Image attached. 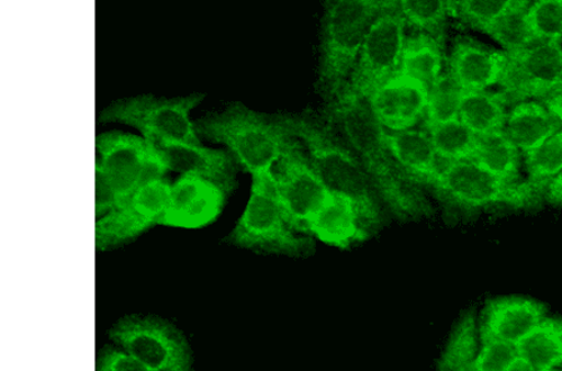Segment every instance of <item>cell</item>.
Returning <instances> with one entry per match:
<instances>
[{
    "mask_svg": "<svg viewBox=\"0 0 562 371\" xmlns=\"http://www.w3.org/2000/svg\"><path fill=\"white\" fill-rule=\"evenodd\" d=\"M323 114L358 154L392 218L401 222L430 218L434 214L430 199L390 151L386 131L367 99L334 103L326 106Z\"/></svg>",
    "mask_w": 562,
    "mask_h": 371,
    "instance_id": "6da1fadb",
    "label": "cell"
},
{
    "mask_svg": "<svg viewBox=\"0 0 562 371\" xmlns=\"http://www.w3.org/2000/svg\"><path fill=\"white\" fill-rule=\"evenodd\" d=\"M281 122L301 143L316 173L330 192L347 195L359 207L371 233L392 218L371 182L358 154L323 113L279 114Z\"/></svg>",
    "mask_w": 562,
    "mask_h": 371,
    "instance_id": "7a4b0ae2",
    "label": "cell"
},
{
    "mask_svg": "<svg viewBox=\"0 0 562 371\" xmlns=\"http://www.w3.org/2000/svg\"><path fill=\"white\" fill-rule=\"evenodd\" d=\"M392 5L386 0H324L316 92L326 106L340 98L371 26Z\"/></svg>",
    "mask_w": 562,
    "mask_h": 371,
    "instance_id": "3957f363",
    "label": "cell"
},
{
    "mask_svg": "<svg viewBox=\"0 0 562 371\" xmlns=\"http://www.w3.org/2000/svg\"><path fill=\"white\" fill-rule=\"evenodd\" d=\"M195 130L203 138L228 148L252 177L273 169L295 140L279 114H261L240 103L202 117Z\"/></svg>",
    "mask_w": 562,
    "mask_h": 371,
    "instance_id": "277c9868",
    "label": "cell"
},
{
    "mask_svg": "<svg viewBox=\"0 0 562 371\" xmlns=\"http://www.w3.org/2000/svg\"><path fill=\"white\" fill-rule=\"evenodd\" d=\"M228 241L259 255L289 258H306L315 250L313 235L296 229L290 222L271 171L252 177L249 202Z\"/></svg>",
    "mask_w": 562,
    "mask_h": 371,
    "instance_id": "5b68a950",
    "label": "cell"
},
{
    "mask_svg": "<svg viewBox=\"0 0 562 371\" xmlns=\"http://www.w3.org/2000/svg\"><path fill=\"white\" fill-rule=\"evenodd\" d=\"M449 205L461 211L533 210L542 201L539 189L528 180L509 183L488 173L474 160H462L442 165L429 186Z\"/></svg>",
    "mask_w": 562,
    "mask_h": 371,
    "instance_id": "8992f818",
    "label": "cell"
},
{
    "mask_svg": "<svg viewBox=\"0 0 562 371\" xmlns=\"http://www.w3.org/2000/svg\"><path fill=\"white\" fill-rule=\"evenodd\" d=\"M406 37L407 25L396 4L386 8L371 26L337 102L368 99L389 78L397 75Z\"/></svg>",
    "mask_w": 562,
    "mask_h": 371,
    "instance_id": "52a82bcc",
    "label": "cell"
},
{
    "mask_svg": "<svg viewBox=\"0 0 562 371\" xmlns=\"http://www.w3.org/2000/svg\"><path fill=\"white\" fill-rule=\"evenodd\" d=\"M109 338L149 371H188L193 367L184 335L156 316H125L114 324Z\"/></svg>",
    "mask_w": 562,
    "mask_h": 371,
    "instance_id": "ba28073f",
    "label": "cell"
},
{
    "mask_svg": "<svg viewBox=\"0 0 562 371\" xmlns=\"http://www.w3.org/2000/svg\"><path fill=\"white\" fill-rule=\"evenodd\" d=\"M203 94L166 99L144 95L115 102L99 115V122H120L139 130L144 137H159L202 146L190 111L201 103Z\"/></svg>",
    "mask_w": 562,
    "mask_h": 371,
    "instance_id": "9c48e42d",
    "label": "cell"
},
{
    "mask_svg": "<svg viewBox=\"0 0 562 371\" xmlns=\"http://www.w3.org/2000/svg\"><path fill=\"white\" fill-rule=\"evenodd\" d=\"M507 54V65L498 85L507 104L543 101L562 88V44L533 42Z\"/></svg>",
    "mask_w": 562,
    "mask_h": 371,
    "instance_id": "30bf717a",
    "label": "cell"
},
{
    "mask_svg": "<svg viewBox=\"0 0 562 371\" xmlns=\"http://www.w3.org/2000/svg\"><path fill=\"white\" fill-rule=\"evenodd\" d=\"M95 165L111 179L122 204L144 183L165 178L168 169L153 151L149 143L137 135L121 132L98 135ZM121 204V205H122Z\"/></svg>",
    "mask_w": 562,
    "mask_h": 371,
    "instance_id": "8fae6325",
    "label": "cell"
},
{
    "mask_svg": "<svg viewBox=\"0 0 562 371\" xmlns=\"http://www.w3.org/2000/svg\"><path fill=\"white\" fill-rule=\"evenodd\" d=\"M171 186L166 178L140 186L128 201L102 216L95 225V247L105 251L124 246L160 224L169 203Z\"/></svg>",
    "mask_w": 562,
    "mask_h": 371,
    "instance_id": "7c38bea8",
    "label": "cell"
},
{
    "mask_svg": "<svg viewBox=\"0 0 562 371\" xmlns=\"http://www.w3.org/2000/svg\"><path fill=\"white\" fill-rule=\"evenodd\" d=\"M273 175L283 210L296 229L307 233V223L331 195L296 139L277 161ZM310 234V233H307Z\"/></svg>",
    "mask_w": 562,
    "mask_h": 371,
    "instance_id": "4fadbf2b",
    "label": "cell"
},
{
    "mask_svg": "<svg viewBox=\"0 0 562 371\" xmlns=\"http://www.w3.org/2000/svg\"><path fill=\"white\" fill-rule=\"evenodd\" d=\"M228 189L199 176H181L171 186L162 225L198 229L213 223L224 210Z\"/></svg>",
    "mask_w": 562,
    "mask_h": 371,
    "instance_id": "5bb4252c",
    "label": "cell"
},
{
    "mask_svg": "<svg viewBox=\"0 0 562 371\" xmlns=\"http://www.w3.org/2000/svg\"><path fill=\"white\" fill-rule=\"evenodd\" d=\"M168 170L180 175L199 176L213 180L233 192L237 160L229 150L210 149L195 144L144 137Z\"/></svg>",
    "mask_w": 562,
    "mask_h": 371,
    "instance_id": "9a60e30c",
    "label": "cell"
},
{
    "mask_svg": "<svg viewBox=\"0 0 562 371\" xmlns=\"http://www.w3.org/2000/svg\"><path fill=\"white\" fill-rule=\"evenodd\" d=\"M429 87L420 80L397 74L374 90L367 99L385 131L413 130L424 122Z\"/></svg>",
    "mask_w": 562,
    "mask_h": 371,
    "instance_id": "2e32d148",
    "label": "cell"
},
{
    "mask_svg": "<svg viewBox=\"0 0 562 371\" xmlns=\"http://www.w3.org/2000/svg\"><path fill=\"white\" fill-rule=\"evenodd\" d=\"M549 314L548 306L524 296L491 299L479 318L480 339H496L516 346Z\"/></svg>",
    "mask_w": 562,
    "mask_h": 371,
    "instance_id": "e0dca14e",
    "label": "cell"
},
{
    "mask_svg": "<svg viewBox=\"0 0 562 371\" xmlns=\"http://www.w3.org/2000/svg\"><path fill=\"white\" fill-rule=\"evenodd\" d=\"M507 65V54L502 49L473 40H460L449 57V74L464 92L491 90L501 85Z\"/></svg>",
    "mask_w": 562,
    "mask_h": 371,
    "instance_id": "ac0fdd59",
    "label": "cell"
},
{
    "mask_svg": "<svg viewBox=\"0 0 562 371\" xmlns=\"http://www.w3.org/2000/svg\"><path fill=\"white\" fill-rule=\"evenodd\" d=\"M307 233L328 246L349 249L367 240L371 234L369 226L351 198L331 192L312 221L307 223Z\"/></svg>",
    "mask_w": 562,
    "mask_h": 371,
    "instance_id": "d6986e66",
    "label": "cell"
},
{
    "mask_svg": "<svg viewBox=\"0 0 562 371\" xmlns=\"http://www.w3.org/2000/svg\"><path fill=\"white\" fill-rule=\"evenodd\" d=\"M386 144L398 165L423 187L438 176L441 161L426 130L385 132Z\"/></svg>",
    "mask_w": 562,
    "mask_h": 371,
    "instance_id": "ffe728a7",
    "label": "cell"
},
{
    "mask_svg": "<svg viewBox=\"0 0 562 371\" xmlns=\"http://www.w3.org/2000/svg\"><path fill=\"white\" fill-rule=\"evenodd\" d=\"M562 128V123L541 101H524L509 106L505 133L521 153L530 151Z\"/></svg>",
    "mask_w": 562,
    "mask_h": 371,
    "instance_id": "44dd1931",
    "label": "cell"
},
{
    "mask_svg": "<svg viewBox=\"0 0 562 371\" xmlns=\"http://www.w3.org/2000/svg\"><path fill=\"white\" fill-rule=\"evenodd\" d=\"M509 104L501 92L473 90L462 95L459 120L477 137L505 131Z\"/></svg>",
    "mask_w": 562,
    "mask_h": 371,
    "instance_id": "7402d4cb",
    "label": "cell"
},
{
    "mask_svg": "<svg viewBox=\"0 0 562 371\" xmlns=\"http://www.w3.org/2000/svg\"><path fill=\"white\" fill-rule=\"evenodd\" d=\"M515 347L518 355L527 359L533 370L561 371L562 319L548 315Z\"/></svg>",
    "mask_w": 562,
    "mask_h": 371,
    "instance_id": "603a6c76",
    "label": "cell"
},
{
    "mask_svg": "<svg viewBox=\"0 0 562 371\" xmlns=\"http://www.w3.org/2000/svg\"><path fill=\"white\" fill-rule=\"evenodd\" d=\"M446 71L442 43L429 34H407L398 74L418 79L430 87Z\"/></svg>",
    "mask_w": 562,
    "mask_h": 371,
    "instance_id": "cb8c5ba5",
    "label": "cell"
},
{
    "mask_svg": "<svg viewBox=\"0 0 562 371\" xmlns=\"http://www.w3.org/2000/svg\"><path fill=\"white\" fill-rule=\"evenodd\" d=\"M473 160L505 182H521L522 153L505 131L477 137Z\"/></svg>",
    "mask_w": 562,
    "mask_h": 371,
    "instance_id": "d4e9b609",
    "label": "cell"
},
{
    "mask_svg": "<svg viewBox=\"0 0 562 371\" xmlns=\"http://www.w3.org/2000/svg\"><path fill=\"white\" fill-rule=\"evenodd\" d=\"M482 339L475 307L467 311L452 328L438 360L439 370H474Z\"/></svg>",
    "mask_w": 562,
    "mask_h": 371,
    "instance_id": "484cf974",
    "label": "cell"
},
{
    "mask_svg": "<svg viewBox=\"0 0 562 371\" xmlns=\"http://www.w3.org/2000/svg\"><path fill=\"white\" fill-rule=\"evenodd\" d=\"M407 30L431 35L443 42L451 11L450 0H396Z\"/></svg>",
    "mask_w": 562,
    "mask_h": 371,
    "instance_id": "4316f807",
    "label": "cell"
},
{
    "mask_svg": "<svg viewBox=\"0 0 562 371\" xmlns=\"http://www.w3.org/2000/svg\"><path fill=\"white\" fill-rule=\"evenodd\" d=\"M442 165L473 160L477 135L460 120L426 126Z\"/></svg>",
    "mask_w": 562,
    "mask_h": 371,
    "instance_id": "83f0119b",
    "label": "cell"
},
{
    "mask_svg": "<svg viewBox=\"0 0 562 371\" xmlns=\"http://www.w3.org/2000/svg\"><path fill=\"white\" fill-rule=\"evenodd\" d=\"M522 158L528 182L543 193L562 168V128L539 147L524 153Z\"/></svg>",
    "mask_w": 562,
    "mask_h": 371,
    "instance_id": "f1b7e54d",
    "label": "cell"
},
{
    "mask_svg": "<svg viewBox=\"0 0 562 371\" xmlns=\"http://www.w3.org/2000/svg\"><path fill=\"white\" fill-rule=\"evenodd\" d=\"M462 95H464V90L458 81L451 77L448 70L443 71L429 87L425 125L431 126L459 120Z\"/></svg>",
    "mask_w": 562,
    "mask_h": 371,
    "instance_id": "f546056e",
    "label": "cell"
},
{
    "mask_svg": "<svg viewBox=\"0 0 562 371\" xmlns=\"http://www.w3.org/2000/svg\"><path fill=\"white\" fill-rule=\"evenodd\" d=\"M528 4L529 2L524 0H516L509 11L485 32L505 53L521 49L533 43L525 20Z\"/></svg>",
    "mask_w": 562,
    "mask_h": 371,
    "instance_id": "4dcf8cb0",
    "label": "cell"
},
{
    "mask_svg": "<svg viewBox=\"0 0 562 371\" xmlns=\"http://www.w3.org/2000/svg\"><path fill=\"white\" fill-rule=\"evenodd\" d=\"M525 20L532 42L562 44V0H530Z\"/></svg>",
    "mask_w": 562,
    "mask_h": 371,
    "instance_id": "1f68e13d",
    "label": "cell"
},
{
    "mask_svg": "<svg viewBox=\"0 0 562 371\" xmlns=\"http://www.w3.org/2000/svg\"><path fill=\"white\" fill-rule=\"evenodd\" d=\"M515 2L516 0H450L452 13L470 29L484 34Z\"/></svg>",
    "mask_w": 562,
    "mask_h": 371,
    "instance_id": "d6a6232c",
    "label": "cell"
},
{
    "mask_svg": "<svg viewBox=\"0 0 562 371\" xmlns=\"http://www.w3.org/2000/svg\"><path fill=\"white\" fill-rule=\"evenodd\" d=\"M518 350L510 342L503 340H483L475 360L474 370H507Z\"/></svg>",
    "mask_w": 562,
    "mask_h": 371,
    "instance_id": "836d02e7",
    "label": "cell"
},
{
    "mask_svg": "<svg viewBox=\"0 0 562 371\" xmlns=\"http://www.w3.org/2000/svg\"><path fill=\"white\" fill-rule=\"evenodd\" d=\"M95 369L98 371H149L128 351L114 347H105L99 352Z\"/></svg>",
    "mask_w": 562,
    "mask_h": 371,
    "instance_id": "e575fe53",
    "label": "cell"
},
{
    "mask_svg": "<svg viewBox=\"0 0 562 371\" xmlns=\"http://www.w3.org/2000/svg\"><path fill=\"white\" fill-rule=\"evenodd\" d=\"M122 204L111 179L103 168L95 165V215L97 218L106 215Z\"/></svg>",
    "mask_w": 562,
    "mask_h": 371,
    "instance_id": "d590c367",
    "label": "cell"
},
{
    "mask_svg": "<svg viewBox=\"0 0 562 371\" xmlns=\"http://www.w3.org/2000/svg\"><path fill=\"white\" fill-rule=\"evenodd\" d=\"M543 201L554 206H562V168L543 189Z\"/></svg>",
    "mask_w": 562,
    "mask_h": 371,
    "instance_id": "8d00e7d4",
    "label": "cell"
},
{
    "mask_svg": "<svg viewBox=\"0 0 562 371\" xmlns=\"http://www.w3.org/2000/svg\"><path fill=\"white\" fill-rule=\"evenodd\" d=\"M542 103L546 104L549 108V111L562 123V88L554 94L543 99Z\"/></svg>",
    "mask_w": 562,
    "mask_h": 371,
    "instance_id": "74e56055",
    "label": "cell"
},
{
    "mask_svg": "<svg viewBox=\"0 0 562 371\" xmlns=\"http://www.w3.org/2000/svg\"><path fill=\"white\" fill-rule=\"evenodd\" d=\"M512 370H533L529 361L521 356H516L507 371Z\"/></svg>",
    "mask_w": 562,
    "mask_h": 371,
    "instance_id": "f35d334b",
    "label": "cell"
},
{
    "mask_svg": "<svg viewBox=\"0 0 562 371\" xmlns=\"http://www.w3.org/2000/svg\"><path fill=\"white\" fill-rule=\"evenodd\" d=\"M386 2L395 4L396 0H386Z\"/></svg>",
    "mask_w": 562,
    "mask_h": 371,
    "instance_id": "ab89813d",
    "label": "cell"
},
{
    "mask_svg": "<svg viewBox=\"0 0 562 371\" xmlns=\"http://www.w3.org/2000/svg\"><path fill=\"white\" fill-rule=\"evenodd\" d=\"M524 2H530V0H524Z\"/></svg>",
    "mask_w": 562,
    "mask_h": 371,
    "instance_id": "60d3db41",
    "label": "cell"
}]
</instances>
